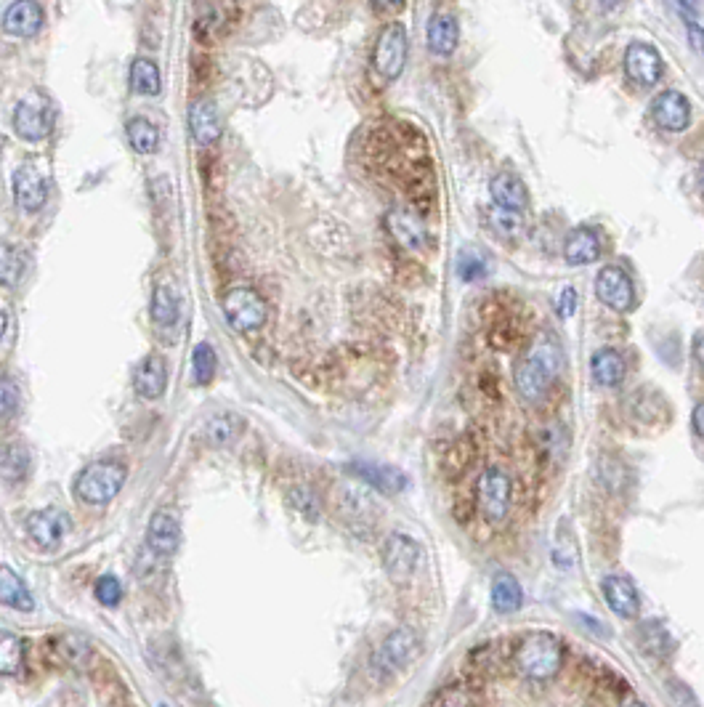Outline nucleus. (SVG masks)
Returning a JSON list of instances; mask_svg holds the SVG:
<instances>
[{
	"label": "nucleus",
	"instance_id": "603ef678",
	"mask_svg": "<svg viewBox=\"0 0 704 707\" xmlns=\"http://www.w3.org/2000/svg\"><path fill=\"white\" fill-rule=\"evenodd\" d=\"M681 3L689 8V11H697V0H681Z\"/></svg>",
	"mask_w": 704,
	"mask_h": 707
},
{
	"label": "nucleus",
	"instance_id": "2eb2a0df",
	"mask_svg": "<svg viewBox=\"0 0 704 707\" xmlns=\"http://www.w3.org/2000/svg\"><path fill=\"white\" fill-rule=\"evenodd\" d=\"M178 543H181V524H178L176 513L168 511V508L152 513L147 527L149 551L160 556V559H168L178 551Z\"/></svg>",
	"mask_w": 704,
	"mask_h": 707
},
{
	"label": "nucleus",
	"instance_id": "e433bc0d",
	"mask_svg": "<svg viewBox=\"0 0 704 707\" xmlns=\"http://www.w3.org/2000/svg\"><path fill=\"white\" fill-rule=\"evenodd\" d=\"M216 365V349H213L210 343H197L192 354L194 381L200 383V386H208V383L213 381V375H216Z\"/></svg>",
	"mask_w": 704,
	"mask_h": 707
},
{
	"label": "nucleus",
	"instance_id": "37998d69",
	"mask_svg": "<svg viewBox=\"0 0 704 707\" xmlns=\"http://www.w3.org/2000/svg\"><path fill=\"white\" fill-rule=\"evenodd\" d=\"M574 309H577V296H574V288H564L561 296H558V314L561 317H572Z\"/></svg>",
	"mask_w": 704,
	"mask_h": 707
},
{
	"label": "nucleus",
	"instance_id": "9b49d317",
	"mask_svg": "<svg viewBox=\"0 0 704 707\" xmlns=\"http://www.w3.org/2000/svg\"><path fill=\"white\" fill-rule=\"evenodd\" d=\"M662 70H665V64H662V56L657 54V48L649 46V43H630L627 46L625 72L635 86H657L659 78H662Z\"/></svg>",
	"mask_w": 704,
	"mask_h": 707
},
{
	"label": "nucleus",
	"instance_id": "1a4fd4ad",
	"mask_svg": "<svg viewBox=\"0 0 704 707\" xmlns=\"http://www.w3.org/2000/svg\"><path fill=\"white\" fill-rule=\"evenodd\" d=\"M383 564L396 585H407L420 564V545L410 535L394 532L383 545Z\"/></svg>",
	"mask_w": 704,
	"mask_h": 707
},
{
	"label": "nucleus",
	"instance_id": "7ed1b4c3",
	"mask_svg": "<svg viewBox=\"0 0 704 707\" xmlns=\"http://www.w3.org/2000/svg\"><path fill=\"white\" fill-rule=\"evenodd\" d=\"M128 471L120 460H93L75 479V498L88 505H107L123 490Z\"/></svg>",
	"mask_w": 704,
	"mask_h": 707
},
{
	"label": "nucleus",
	"instance_id": "c9c22d12",
	"mask_svg": "<svg viewBox=\"0 0 704 707\" xmlns=\"http://www.w3.org/2000/svg\"><path fill=\"white\" fill-rule=\"evenodd\" d=\"M152 319L160 327H173L178 322V296L171 285H157L152 296Z\"/></svg>",
	"mask_w": 704,
	"mask_h": 707
},
{
	"label": "nucleus",
	"instance_id": "a878e982",
	"mask_svg": "<svg viewBox=\"0 0 704 707\" xmlns=\"http://www.w3.org/2000/svg\"><path fill=\"white\" fill-rule=\"evenodd\" d=\"M0 604L19 609V612H32V609H35L30 588H27L22 577L16 575L11 567H6V564H0Z\"/></svg>",
	"mask_w": 704,
	"mask_h": 707
},
{
	"label": "nucleus",
	"instance_id": "79ce46f5",
	"mask_svg": "<svg viewBox=\"0 0 704 707\" xmlns=\"http://www.w3.org/2000/svg\"><path fill=\"white\" fill-rule=\"evenodd\" d=\"M452 460H457V466H455V474H460L465 466H468V460H471V450H468V444L465 442H457L452 450H449V455L444 458V466L447 463H452Z\"/></svg>",
	"mask_w": 704,
	"mask_h": 707
},
{
	"label": "nucleus",
	"instance_id": "49530a36",
	"mask_svg": "<svg viewBox=\"0 0 704 707\" xmlns=\"http://www.w3.org/2000/svg\"><path fill=\"white\" fill-rule=\"evenodd\" d=\"M694 428H697L699 436H704V402L694 410Z\"/></svg>",
	"mask_w": 704,
	"mask_h": 707
},
{
	"label": "nucleus",
	"instance_id": "cd10ccee",
	"mask_svg": "<svg viewBox=\"0 0 704 707\" xmlns=\"http://www.w3.org/2000/svg\"><path fill=\"white\" fill-rule=\"evenodd\" d=\"M521 604H524V591L519 580L508 572L497 575L492 580V609L497 614H513L519 612Z\"/></svg>",
	"mask_w": 704,
	"mask_h": 707
},
{
	"label": "nucleus",
	"instance_id": "9d476101",
	"mask_svg": "<svg viewBox=\"0 0 704 707\" xmlns=\"http://www.w3.org/2000/svg\"><path fill=\"white\" fill-rule=\"evenodd\" d=\"M418 633L412 628H399L378 646V652L372 657V665L378 673H396L402 670L412 657L418 654Z\"/></svg>",
	"mask_w": 704,
	"mask_h": 707
},
{
	"label": "nucleus",
	"instance_id": "f257e3e1",
	"mask_svg": "<svg viewBox=\"0 0 704 707\" xmlns=\"http://www.w3.org/2000/svg\"><path fill=\"white\" fill-rule=\"evenodd\" d=\"M561 373V346L556 341H537L516 367V389L527 402H537Z\"/></svg>",
	"mask_w": 704,
	"mask_h": 707
},
{
	"label": "nucleus",
	"instance_id": "b1692460",
	"mask_svg": "<svg viewBox=\"0 0 704 707\" xmlns=\"http://www.w3.org/2000/svg\"><path fill=\"white\" fill-rule=\"evenodd\" d=\"M489 192H492V200L500 208L524 210L529 205L527 187L516 173H497L495 179L489 181Z\"/></svg>",
	"mask_w": 704,
	"mask_h": 707
},
{
	"label": "nucleus",
	"instance_id": "a19ab883",
	"mask_svg": "<svg viewBox=\"0 0 704 707\" xmlns=\"http://www.w3.org/2000/svg\"><path fill=\"white\" fill-rule=\"evenodd\" d=\"M487 274V264H484V258H479L476 253H465L463 258H460V277L468 282L473 280H481Z\"/></svg>",
	"mask_w": 704,
	"mask_h": 707
},
{
	"label": "nucleus",
	"instance_id": "5701e85b",
	"mask_svg": "<svg viewBox=\"0 0 704 707\" xmlns=\"http://www.w3.org/2000/svg\"><path fill=\"white\" fill-rule=\"evenodd\" d=\"M604 596L606 604L619 617H635L638 609H641V599H638V591L635 585L622 575H609L604 580Z\"/></svg>",
	"mask_w": 704,
	"mask_h": 707
},
{
	"label": "nucleus",
	"instance_id": "4468645a",
	"mask_svg": "<svg viewBox=\"0 0 704 707\" xmlns=\"http://www.w3.org/2000/svg\"><path fill=\"white\" fill-rule=\"evenodd\" d=\"M24 527H27V535H30L32 543L40 545L43 551H54V548H59L64 535H67L70 524H67V516L62 511L43 508V511H32L27 521H24Z\"/></svg>",
	"mask_w": 704,
	"mask_h": 707
},
{
	"label": "nucleus",
	"instance_id": "2f4dec72",
	"mask_svg": "<svg viewBox=\"0 0 704 707\" xmlns=\"http://www.w3.org/2000/svg\"><path fill=\"white\" fill-rule=\"evenodd\" d=\"M131 88L139 96H157L163 91V78L152 59H136L131 64Z\"/></svg>",
	"mask_w": 704,
	"mask_h": 707
},
{
	"label": "nucleus",
	"instance_id": "f8f14e48",
	"mask_svg": "<svg viewBox=\"0 0 704 707\" xmlns=\"http://www.w3.org/2000/svg\"><path fill=\"white\" fill-rule=\"evenodd\" d=\"M14 200L27 213H38L48 200L46 173L35 163H24L14 173Z\"/></svg>",
	"mask_w": 704,
	"mask_h": 707
},
{
	"label": "nucleus",
	"instance_id": "ea45409f",
	"mask_svg": "<svg viewBox=\"0 0 704 707\" xmlns=\"http://www.w3.org/2000/svg\"><path fill=\"white\" fill-rule=\"evenodd\" d=\"M290 498H293V505L303 513V516H306V519L309 521L319 519V503H317V498H314V492L306 490V487H298V490H295Z\"/></svg>",
	"mask_w": 704,
	"mask_h": 707
},
{
	"label": "nucleus",
	"instance_id": "6ab92c4d",
	"mask_svg": "<svg viewBox=\"0 0 704 707\" xmlns=\"http://www.w3.org/2000/svg\"><path fill=\"white\" fill-rule=\"evenodd\" d=\"M349 471L356 479H362V482H367L370 487H375V490L386 492V495H396V492H402L404 487H407V476L394 466L354 460V463H349Z\"/></svg>",
	"mask_w": 704,
	"mask_h": 707
},
{
	"label": "nucleus",
	"instance_id": "a18cd8bd",
	"mask_svg": "<svg viewBox=\"0 0 704 707\" xmlns=\"http://www.w3.org/2000/svg\"><path fill=\"white\" fill-rule=\"evenodd\" d=\"M694 357H697L699 365L704 367V333H699L697 338H694Z\"/></svg>",
	"mask_w": 704,
	"mask_h": 707
},
{
	"label": "nucleus",
	"instance_id": "f03ea898",
	"mask_svg": "<svg viewBox=\"0 0 704 707\" xmlns=\"http://www.w3.org/2000/svg\"><path fill=\"white\" fill-rule=\"evenodd\" d=\"M561 660H564L561 641L548 630L529 633L516 652L519 673L529 681H550L561 670Z\"/></svg>",
	"mask_w": 704,
	"mask_h": 707
},
{
	"label": "nucleus",
	"instance_id": "20e7f679",
	"mask_svg": "<svg viewBox=\"0 0 704 707\" xmlns=\"http://www.w3.org/2000/svg\"><path fill=\"white\" fill-rule=\"evenodd\" d=\"M224 317L237 333H256L266 325L269 309H266V301L258 290L240 285L224 296Z\"/></svg>",
	"mask_w": 704,
	"mask_h": 707
},
{
	"label": "nucleus",
	"instance_id": "a211bd4d",
	"mask_svg": "<svg viewBox=\"0 0 704 707\" xmlns=\"http://www.w3.org/2000/svg\"><path fill=\"white\" fill-rule=\"evenodd\" d=\"M221 112L213 99H197L189 107V131L200 147H210L221 139Z\"/></svg>",
	"mask_w": 704,
	"mask_h": 707
},
{
	"label": "nucleus",
	"instance_id": "423d86ee",
	"mask_svg": "<svg viewBox=\"0 0 704 707\" xmlns=\"http://www.w3.org/2000/svg\"><path fill=\"white\" fill-rule=\"evenodd\" d=\"M372 64H375L380 78L396 80L402 75L404 64H407V30H404V24L391 22L386 30L380 32L378 43H375V54H372Z\"/></svg>",
	"mask_w": 704,
	"mask_h": 707
},
{
	"label": "nucleus",
	"instance_id": "bb28decb",
	"mask_svg": "<svg viewBox=\"0 0 704 707\" xmlns=\"http://www.w3.org/2000/svg\"><path fill=\"white\" fill-rule=\"evenodd\" d=\"M457 19L452 14H436L428 22V48L439 56H449L457 48Z\"/></svg>",
	"mask_w": 704,
	"mask_h": 707
},
{
	"label": "nucleus",
	"instance_id": "412c9836",
	"mask_svg": "<svg viewBox=\"0 0 704 707\" xmlns=\"http://www.w3.org/2000/svg\"><path fill=\"white\" fill-rule=\"evenodd\" d=\"M133 389L144 399H160L168 389V362L160 354H149L133 375Z\"/></svg>",
	"mask_w": 704,
	"mask_h": 707
},
{
	"label": "nucleus",
	"instance_id": "58836bf2",
	"mask_svg": "<svg viewBox=\"0 0 704 707\" xmlns=\"http://www.w3.org/2000/svg\"><path fill=\"white\" fill-rule=\"evenodd\" d=\"M19 410V386L8 375H0V420L14 418Z\"/></svg>",
	"mask_w": 704,
	"mask_h": 707
},
{
	"label": "nucleus",
	"instance_id": "c85d7f7f",
	"mask_svg": "<svg viewBox=\"0 0 704 707\" xmlns=\"http://www.w3.org/2000/svg\"><path fill=\"white\" fill-rule=\"evenodd\" d=\"M242 434V418L237 412H218L205 423L202 436L210 447H226Z\"/></svg>",
	"mask_w": 704,
	"mask_h": 707
},
{
	"label": "nucleus",
	"instance_id": "39448f33",
	"mask_svg": "<svg viewBox=\"0 0 704 707\" xmlns=\"http://www.w3.org/2000/svg\"><path fill=\"white\" fill-rule=\"evenodd\" d=\"M54 104L46 94H32L24 96L14 109V131L22 136L24 141H43L48 133L54 131Z\"/></svg>",
	"mask_w": 704,
	"mask_h": 707
},
{
	"label": "nucleus",
	"instance_id": "aec40b11",
	"mask_svg": "<svg viewBox=\"0 0 704 707\" xmlns=\"http://www.w3.org/2000/svg\"><path fill=\"white\" fill-rule=\"evenodd\" d=\"M43 27V11L35 0H14L3 14V30L14 38H35Z\"/></svg>",
	"mask_w": 704,
	"mask_h": 707
},
{
	"label": "nucleus",
	"instance_id": "c756f323",
	"mask_svg": "<svg viewBox=\"0 0 704 707\" xmlns=\"http://www.w3.org/2000/svg\"><path fill=\"white\" fill-rule=\"evenodd\" d=\"M27 264L30 258L22 248H16L11 242H0V285L16 288L27 274Z\"/></svg>",
	"mask_w": 704,
	"mask_h": 707
},
{
	"label": "nucleus",
	"instance_id": "0eeeda50",
	"mask_svg": "<svg viewBox=\"0 0 704 707\" xmlns=\"http://www.w3.org/2000/svg\"><path fill=\"white\" fill-rule=\"evenodd\" d=\"M237 22V0H202L194 11V35L202 43L226 38Z\"/></svg>",
	"mask_w": 704,
	"mask_h": 707
},
{
	"label": "nucleus",
	"instance_id": "3c124183",
	"mask_svg": "<svg viewBox=\"0 0 704 707\" xmlns=\"http://www.w3.org/2000/svg\"><path fill=\"white\" fill-rule=\"evenodd\" d=\"M598 3H601L604 8H614L617 3H622V0H598Z\"/></svg>",
	"mask_w": 704,
	"mask_h": 707
},
{
	"label": "nucleus",
	"instance_id": "8fccbe9b",
	"mask_svg": "<svg viewBox=\"0 0 704 707\" xmlns=\"http://www.w3.org/2000/svg\"><path fill=\"white\" fill-rule=\"evenodd\" d=\"M699 189H702V195H704V160H702V165H699Z\"/></svg>",
	"mask_w": 704,
	"mask_h": 707
},
{
	"label": "nucleus",
	"instance_id": "ddd939ff",
	"mask_svg": "<svg viewBox=\"0 0 704 707\" xmlns=\"http://www.w3.org/2000/svg\"><path fill=\"white\" fill-rule=\"evenodd\" d=\"M596 296L614 311H630L635 306L633 280L619 266H604L596 277Z\"/></svg>",
	"mask_w": 704,
	"mask_h": 707
},
{
	"label": "nucleus",
	"instance_id": "de8ad7c7",
	"mask_svg": "<svg viewBox=\"0 0 704 707\" xmlns=\"http://www.w3.org/2000/svg\"><path fill=\"white\" fill-rule=\"evenodd\" d=\"M372 3L380 8H388V6H402L404 0H372Z\"/></svg>",
	"mask_w": 704,
	"mask_h": 707
},
{
	"label": "nucleus",
	"instance_id": "72a5a7b5",
	"mask_svg": "<svg viewBox=\"0 0 704 707\" xmlns=\"http://www.w3.org/2000/svg\"><path fill=\"white\" fill-rule=\"evenodd\" d=\"M489 226H492V232L500 234L503 240H519L524 229H527L521 210L500 208V205L489 210Z\"/></svg>",
	"mask_w": 704,
	"mask_h": 707
},
{
	"label": "nucleus",
	"instance_id": "09e8293b",
	"mask_svg": "<svg viewBox=\"0 0 704 707\" xmlns=\"http://www.w3.org/2000/svg\"><path fill=\"white\" fill-rule=\"evenodd\" d=\"M6 327H8V317H6V311L0 309V338L6 335Z\"/></svg>",
	"mask_w": 704,
	"mask_h": 707
},
{
	"label": "nucleus",
	"instance_id": "393cba45",
	"mask_svg": "<svg viewBox=\"0 0 704 707\" xmlns=\"http://www.w3.org/2000/svg\"><path fill=\"white\" fill-rule=\"evenodd\" d=\"M590 373H593V381H596L598 386L614 389V386L625 381L627 365L625 359L619 357L614 349H601L590 359Z\"/></svg>",
	"mask_w": 704,
	"mask_h": 707
},
{
	"label": "nucleus",
	"instance_id": "dca6fc26",
	"mask_svg": "<svg viewBox=\"0 0 704 707\" xmlns=\"http://www.w3.org/2000/svg\"><path fill=\"white\" fill-rule=\"evenodd\" d=\"M386 229L394 237V242L404 250H423L428 242L426 224L420 221V216H415L407 208H394L388 210L386 216Z\"/></svg>",
	"mask_w": 704,
	"mask_h": 707
},
{
	"label": "nucleus",
	"instance_id": "c03bdc74",
	"mask_svg": "<svg viewBox=\"0 0 704 707\" xmlns=\"http://www.w3.org/2000/svg\"><path fill=\"white\" fill-rule=\"evenodd\" d=\"M689 40L694 51L704 56V27H699L697 22H689Z\"/></svg>",
	"mask_w": 704,
	"mask_h": 707
},
{
	"label": "nucleus",
	"instance_id": "6e6552de",
	"mask_svg": "<svg viewBox=\"0 0 704 707\" xmlns=\"http://www.w3.org/2000/svg\"><path fill=\"white\" fill-rule=\"evenodd\" d=\"M476 500L489 521H503L511 511V479L500 468H487L476 482Z\"/></svg>",
	"mask_w": 704,
	"mask_h": 707
},
{
	"label": "nucleus",
	"instance_id": "473e14b6",
	"mask_svg": "<svg viewBox=\"0 0 704 707\" xmlns=\"http://www.w3.org/2000/svg\"><path fill=\"white\" fill-rule=\"evenodd\" d=\"M30 471V455L22 444H0V476L6 482H22Z\"/></svg>",
	"mask_w": 704,
	"mask_h": 707
},
{
	"label": "nucleus",
	"instance_id": "4be33fe9",
	"mask_svg": "<svg viewBox=\"0 0 704 707\" xmlns=\"http://www.w3.org/2000/svg\"><path fill=\"white\" fill-rule=\"evenodd\" d=\"M601 256V237L596 234V229L590 226H577L572 232L566 234L564 242V258L572 266L593 264Z\"/></svg>",
	"mask_w": 704,
	"mask_h": 707
},
{
	"label": "nucleus",
	"instance_id": "4c0bfd02",
	"mask_svg": "<svg viewBox=\"0 0 704 707\" xmlns=\"http://www.w3.org/2000/svg\"><path fill=\"white\" fill-rule=\"evenodd\" d=\"M93 593H96V601L104 606H117L120 601H123V585H120V580H117L115 575L99 577Z\"/></svg>",
	"mask_w": 704,
	"mask_h": 707
},
{
	"label": "nucleus",
	"instance_id": "f3484780",
	"mask_svg": "<svg viewBox=\"0 0 704 707\" xmlns=\"http://www.w3.org/2000/svg\"><path fill=\"white\" fill-rule=\"evenodd\" d=\"M651 115H654L659 128H665L670 133H681L689 128L691 104L678 91H662L657 99L651 101Z\"/></svg>",
	"mask_w": 704,
	"mask_h": 707
},
{
	"label": "nucleus",
	"instance_id": "f704fd0d",
	"mask_svg": "<svg viewBox=\"0 0 704 707\" xmlns=\"http://www.w3.org/2000/svg\"><path fill=\"white\" fill-rule=\"evenodd\" d=\"M24 670V644L14 633L0 630V676H19Z\"/></svg>",
	"mask_w": 704,
	"mask_h": 707
},
{
	"label": "nucleus",
	"instance_id": "7c9ffc66",
	"mask_svg": "<svg viewBox=\"0 0 704 707\" xmlns=\"http://www.w3.org/2000/svg\"><path fill=\"white\" fill-rule=\"evenodd\" d=\"M125 133H128V141L139 155H152L160 147V131L155 128V123H149L147 117H131L125 123Z\"/></svg>",
	"mask_w": 704,
	"mask_h": 707
}]
</instances>
